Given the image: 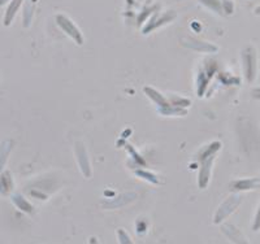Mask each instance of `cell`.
Returning <instances> with one entry per match:
<instances>
[{
    "mask_svg": "<svg viewBox=\"0 0 260 244\" xmlns=\"http://www.w3.org/2000/svg\"><path fill=\"white\" fill-rule=\"evenodd\" d=\"M242 203V196L241 195H231V196L228 197L226 200L224 201V203L221 204V205L219 206V209L216 211V215H215V220H213V222L215 224H221L222 221L226 220L229 216L232 215V213L236 211L238 206H240V204Z\"/></svg>",
    "mask_w": 260,
    "mask_h": 244,
    "instance_id": "6da1fadb",
    "label": "cell"
},
{
    "mask_svg": "<svg viewBox=\"0 0 260 244\" xmlns=\"http://www.w3.org/2000/svg\"><path fill=\"white\" fill-rule=\"evenodd\" d=\"M242 64L243 71H245V77L248 82L256 78L257 74V61H256V52L254 48L248 47L242 52Z\"/></svg>",
    "mask_w": 260,
    "mask_h": 244,
    "instance_id": "7a4b0ae2",
    "label": "cell"
},
{
    "mask_svg": "<svg viewBox=\"0 0 260 244\" xmlns=\"http://www.w3.org/2000/svg\"><path fill=\"white\" fill-rule=\"evenodd\" d=\"M56 22L60 27L62 29V31H65L71 37L73 41L77 42L78 44H82L83 43V37L81 34V31L78 30V27L69 20L67 16L64 15H57L56 16Z\"/></svg>",
    "mask_w": 260,
    "mask_h": 244,
    "instance_id": "3957f363",
    "label": "cell"
},
{
    "mask_svg": "<svg viewBox=\"0 0 260 244\" xmlns=\"http://www.w3.org/2000/svg\"><path fill=\"white\" fill-rule=\"evenodd\" d=\"M221 231L234 244H248V240L246 239V236L236 226H233V225H222Z\"/></svg>",
    "mask_w": 260,
    "mask_h": 244,
    "instance_id": "277c9868",
    "label": "cell"
},
{
    "mask_svg": "<svg viewBox=\"0 0 260 244\" xmlns=\"http://www.w3.org/2000/svg\"><path fill=\"white\" fill-rule=\"evenodd\" d=\"M236 191H248V190H254V188L260 187L259 178H248V180H240L233 182L231 186Z\"/></svg>",
    "mask_w": 260,
    "mask_h": 244,
    "instance_id": "5b68a950",
    "label": "cell"
},
{
    "mask_svg": "<svg viewBox=\"0 0 260 244\" xmlns=\"http://www.w3.org/2000/svg\"><path fill=\"white\" fill-rule=\"evenodd\" d=\"M76 155H77L78 162H80V166L82 169L83 174L89 177L91 174V169H90L89 160H87V156H86V150L81 143H77L76 146Z\"/></svg>",
    "mask_w": 260,
    "mask_h": 244,
    "instance_id": "8992f818",
    "label": "cell"
},
{
    "mask_svg": "<svg viewBox=\"0 0 260 244\" xmlns=\"http://www.w3.org/2000/svg\"><path fill=\"white\" fill-rule=\"evenodd\" d=\"M211 166H212V157H208V159L203 160V164H202L201 174H199V187L204 188L207 187L208 180H210V173H211Z\"/></svg>",
    "mask_w": 260,
    "mask_h": 244,
    "instance_id": "52a82bcc",
    "label": "cell"
},
{
    "mask_svg": "<svg viewBox=\"0 0 260 244\" xmlns=\"http://www.w3.org/2000/svg\"><path fill=\"white\" fill-rule=\"evenodd\" d=\"M22 2L24 0H11V3H9L8 8L6 11V16H4V25L6 26H9V25L12 24L13 18H15L16 13L18 12V9H20Z\"/></svg>",
    "mask_w": 260,
    "mask_h": 244,
    "instance_id": "ba28073f",
    "label": "cell"
},
{
    "mask_svg": "<svg viewBox=\"0 0 260 244\" xmlns=\"http://www.w3.org/2000/svg\"><path fill=\"white\" fill-rule=\"evenodd\" d=\"M183 44H185L186 47L191 48V50H195V51H206V52H211V51L215 52V51H217V48H216L215 46H211V44L204 43V42L195 41V39H190L189 43L183 42Z\"/></svg>",
    "mask_w": 260,
    "mask_h": 244,
    "instance_id": "9c48e42d",
    "label": "cell"
},
{
    "mask_svg": "<svg viewBox=\"0 0 260 244\" xmlns=\"http://www.w3.org/2000/svg\"><path fill=\"white\" fill-rule=\"evenodd\" d=\"M13 187V181L12 177L8 171H2L0 173V192L3 195L8 194Z\"/></svg>",
    "mask_w": 260,
    "mask_h": 244,
    "instance_id": "30bf717a",
    "label": "cell"
},
{
    "mask_svg": "<svg viewBox=\"0 0 260 244\" xmlns=\"http://www.w3.org/2000/svg\"><path fill=\"white\" fill-rule=\"evenodd\" d=\"M136 197V195L134 194H122V195H118V199L116 197V199H113L112 201H110V203H107V208H115V206H122V205H126V203H129V201H132Z\"/></svg>",
    "mask_w": 260,
    "mask_h": 244,
    "instance_id": "8fae6325",
    "label": "cell"
},
{
    "mask_svg": "<svg viewBox=\"0 0 260 244\" xmlns=\"http://www.w3.org/2000/svg\"><path fill=\"white\" fill-rule=\"evenodd\" d=\"M11 150H12V142H4L0 146V173L3 171L4 165H6L7 160H8Z\"/></svg>",
    "mask_w": 260,
    "mask_h": 244,
    "instance_id": "7c38bea8",
    "label": "cell"
},
{
    "mask_svg": "<svg viewBox=\"0 0 260 244\" xmlns=\"http://www.w3.org/2000/svg\"><path fill=\"white\" fill-rule=\"evenodd\" d=\"M12 199H13V201H15L16 205H17L18 208L21 209V211H24V212H26V213H31L32 212L31 205H30V204L27 203V201L25 200L24 197L21 196V195H18V194L13 195Z\"/></svg>",
    "mask_w": 260,
    "mask_h": 244,
    "instance_id": "4fadbf2b",
    "label": "cell"
},
{
    "mask_svg": "<svg viewBox=\"0 0 260 244\" xmlns=\"http://www.w3.org/2000/svg\"><path fill=\"white\" fill-rule=\"evenodd\" d=\"M145 91H146V94L150 95V97L155 101V103L160 104L161 107H169V103H167V101L162 99L161 95H160L157 91H155V90H152V88H150V87H146Z\"/></svg>",
    "mask_w": 260,
    "mask_h": 244,
    "instance_id": "5bb4252c",
    "label": "cell"
},
{
    "mask_svg": "<svg viewBox=\"0 0 260 244\" xmlns=\"http://www.w3.org/2000/svg\"><path fill=\"white\" fill-rule=\"evenodd\" d=\"M206 7H208L210 9L215 11L217 13H222V6L220 3V0H199Z\"/></svg>",
    "mask_w": 260,
    "mask_h": 244,
    "instance_id": "9a60e30c",
    "label": "cell"
},
{
    "mask_svg": "<svg viewBox=\"0 0 260 244\" xmlns=\"http://www.w3.org/2000/svg\"><path fill=\"white\" fill-rule=\"evenodd\" d=\"M117 238H118V241H120V244H134L133 240L130 239V236L127 235V232L121 229L117 231Z\"/></svg>",
    "mask_w": 260,
    "mask_h": 244,
    "instance_id": "2e32d148",
    "label": "cell"
},
{
    "mask_svg": "<svg viewBox=\"0 0 260 244\" xmlns=\"http://www.w3.org/2000/svg\"><path fill=\"white\" fill-rule=\"evenodd\" d=\"M31 16H32V7L26 6V8H25V21H24V25L25 26H29L30 25V21H31Z\"/></svg>",
    "mask_w": 260,
    "mask_h": 244,
    "instance_id": "e0dca14e",
    "label": "cell"
},
{
    "mask_svg": "<svg viewBox=\"0 0 260 244\" xmlns=\"http://www.w3.org/2000/svg\"><path fill=\"white\" fill-rule=\"evenodd\" d=\"M252 230H254V231L260 230V205H259V209H257L256 216H255L254 224H252Z\"/></svg>",
    "mask_w": 260,
    "mask_h": 244,
    "instance_id": "ac0fdd59",
    "label": "cell"
},
{
    "mask_svg": "<svg viewBox=\"0 0 260 244\" xmlns=\"http://www.w3.org/2000/svg\"><path fill=\"white\" fill-rule=\"evenodd\" d=\"M255 15H257V16H260V6L257 7L256 9H255Z\"/></svg>",
    "mask_w": 260,
    "mask_h": 244,
    "instance_id": "d6986e66",
    "label": "cell"
},
{
    "mask_svg": "<svg viewBox=\"0 0 260 244\" xmlns=\"http://www.w3.org/2000/svg\"><path fill=\"white\" fill-rule=\"evenodd\" d=\"M7 2H8V0H0V6H4V4H6Z\"/></svg>",
    "mask_w": 260,
    "mask_h": 244,
    "instance_id": "ffe728a7",
    "label": "cell"
}]
</instances>
